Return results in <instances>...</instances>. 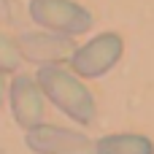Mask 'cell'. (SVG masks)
<instances>
[{
    "instance_id": "obj_3",
    "label": "cell",
    "mask_w": 154,
    "mask_h": 154,
    "mask_svg": "<svg viewBox=\"0 0 154 154\" xmlns=\"http://www.w3.org/2000/svg\"><path fill=\"white\" fill-rule=\"evenodd\" d=\"M125 54V41L119 32H100L84 46H79L70 57V70L81 79H100L106 76Z\"/></svg>"
},
{
    "instance_id": "obj_6",
    "label": "cell",
    "mask_w": 154,
    "mask_h": 154,
    "mask_svg": "<svg viewBox=\"0 0 154 154\" xmlns=\"http://www.w3.org/2000/svg\"><path fill=\"white\" fill-rule=\"evenodd\" d=\"M43 100H46V95H43L35 76H30V73L14 76L11 89H8V103H11L14 122L19 127L30 130V127L43 122Z\"/></svg>"
},
{
    "instance_id": "obj_8",
    "label": "cell",
    "mask_w": 154,
    "mask_h": 154,
    "mask_svg": "<svg viewBox=\"0 0 154 154\" xmlns=\"http://www.w3.org/2000/svg\"><path fill=\"white\" fill-rule=\"evenodd\" d=\"M22 65V54L16 41H11L5 32H0V70L3 73H16Z\"/></svg>"
},
{
    "instance_id": "obj_9",
    "label": "cell",
    "mask_w": 154,
    "mask_h": 154,
    "mask_svg": "<svg viewBox=\"0 0 154 154\" xmlns=\"http://www.w3.org/2000/svg\"><path fill=\"white\" fill-rule=\"evenodd\" d=\"M3 97H5V79H3V70H0V106H3Z\"/></svg>"
},
{
    "instance_id": "obj_5",
    "label": "cell",
    "mask_w": 154,
    "mask_h": 154,
    "mask_svg": "<svg viewBox=\"0 0 154 154\" xmlns=\"http://www.w3.org/2000/svg\"><path fill=\"white\" fill-rule=\"evenodd\" d=\"M27 149L35 154H97L95 141L79 130L57 127V125H35L24 135Z\"/></svg>"
},
{
    "instance_id": "obj_10",
    "label": "cell",
    "mask_w": 154,
    "mask_h": 154,
    "mask_svg": "<svg viewBox=\"0 0 154 154\" xmlns=\"http://www.w3.org/2000/svg\"><path fill=\"white\" fill-rule=\"evenodd\" d=\"M0 154H5V152H3V149H0Z\"/></svg>"
},
{
    "instance_id": "obj_4",
    "label": "cell",
    "mask_w": 154,
    "mask_h": 154,
    "mask_svg": "<svg viewBox=\"0 0 154 154\" xmlns=\"http://www.w3.org/2000/svg\"><path fill=\"white\" fill-rule=\"evenodd\" d=\"M16 46L24 62L32 65H62L70 62L73 51L79 49L73 43V35L65 32H54V30H41V32H19L16 35Z\"/></svg>"
},
{
    "instance_id": "obj_1",
    "label": "cell",
    "mask_w": 154,
    "mask_h": 154,
    "mask_svg": "<svg viewBox=\"0 0 154 154\" xmlns=\"http://www.w3.org/2000/svg\"><path fill=\"white\" fill-rule=\"evenodd\" d=\"M46 100H51L54 108H60L65 116H70L79 125H92L97 116V106L87 84L79 73L65 70L62 65H41L35 73Z\"/></svg>"
},
{
    "instance_id": "obj_2",
    "label": "cell",
    "mask_w": 154,
    "mask_h": 154,
    "mask_svg": "<svg viewBox=\"0 0 154 154\" xmlns=\"http://www.w3.org/2000/svg\"><path fill=\"white\" fill-rule=\"evenodd\" d=\"M30 19L43 30L65 32V35H84L92 30L95 16L76 0H30L27 5Z\"/></svg>"
},
{
    "instance_id": "obj_7",
    "label": "cell",
    "mask_w": 154,
    "mask_h": 154,
    "mask_svg": "<svg viewBox=\"0 0 154 154\" xmlns=\"http://www.w3.org/2000/svg\"><path fill=\"white\" fill-rule=\"evenodd\" d=\"M97 154H154V141L141 133H111L95 141Z\"/></svg>"
}]
</instances>
